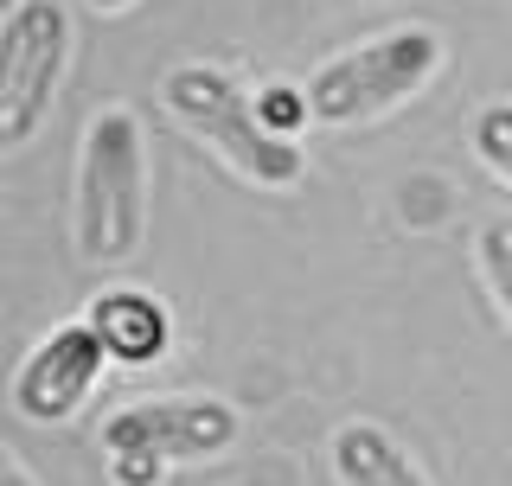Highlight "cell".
I'll use <instances>...</instances> for the list:
<instances>
[{
  "label": "cell",
  "mask_w": 512,
  "mask_h": 486,
  "mask_svg": "<svg viewBox=\"0 0 512 486\" xmlns=\"http://www.w3.org/2000/svg\"><path fill=\"white\" fill-rule=\"evenodd\" d=\"M0 486H39V480H32V474H26V467H20V461H13V455H7V448H0Z\"/></svg>",
  "instance_id": "obj_11"
},
{
  "label": "cell",
  "mask_w": 512,
  "mask_h": 486,
  "mask_svg": "<svg viewBox=\"0 0 512 486\" xmlns=\"http://www.w3.org/2000/svg\"><path fill=\"white\" fill-rule=\"evenodd\" d=\"M160 96H167L173 122H180L186 135H199L205 148H212L224 167L237 173V180L282 192V186H295L301 173H308L295 135L276 128L244 90L231 84V77L212 71V64H173L167 84H160Z\"/></svg>",
  "instance_id": "obj_1"
},
{
  "label": "cell",
  "mask_w": 512,
  "mask_h": 486,
  "mask_svg": "<svg viewBox=\"0 0 512 486\" xmlns=\"http://www.w3.org/2000/svg\"><path fill=\"white\" fill-rule=\"evenodd\" d=\"M90 7H103V13H122V7H135V0H90Z\"/></svg>",
  "instance_id": "obj_12"
},
{
  "label": "cell",
  "mask_w": 512,
  "mask_h": 486,
  "mask_svg": "<svg viewBox=\"0 0 512 486\" xmlns=\"http://www.w3.org/2000/svg\"><path fill=\"white\" fill-rule=\"evenodd\" d=\"M474 154L512 186V103H487L474 116Z\"/></svg>",
  "instance_id": "obj_10"
},
{
  "label": "cell",
  "mask_w": 512,
  "mask_h": 486,
  "mask_svg": "<svg viewBox=\"0 0 512 486\" xmlns=\"http://www.w3.org/2000/svg\"><path fill=\"white\" fill-rule=\"evenodd\" d=\"M333 480L340 486H429L423 467L378 423H340L333 429Z\"/></svg>",
  "instance_id": "obj_8"
},
{
  "label": "cell",
  "mask_w": 512,
  "mask_h": 486,
  "mask_svg": "<svg viewBox=\"0 0 512 486\" xmlns=\"http://www.w3.org/2000/svg\"><path fill=\"white\" fill-rule=\"evenodd\" d=\"M442 71V39L429 26H397L378 32V39L352 45V52L327 58L301 90V109L327 128H352V122H372L384 109L410 103L429 77Z\"/></svg>",
  "instance_id": "obj_3"
},
{
  "label": "cell",
  "mask_w": 512,
  "mask_h": 486,
  "mask_svg": "<svg viewBox=\"0 0 512 486\" xmlns=\"http://www.w3.org/2000/svg\"><path fill=\"white\" fill-rule=\"evenodd\" d=\"M71 64L64 0H20L0 26V148H20L52 116V96Z\"/></svg>",
  "instance_id": "obj_5"
},
{
  "label": "cell",
  "mask_w": 512,
  "mask_h": 486,
  "mask_svg": "<svg viewBox=\"0 0 512 486\" xmlns=\"http://www.w3.org/2000/svg\"><path fill=\"white\" fill-rule=\"evenodd\" d=\"M237 442V410L224 397H135L103 423V455L122 486H154L167 467L212 461Z\"/></svg>",
  "instance_id": "obj_4"
},
{
  "label": "cell",
  "mask_w": 512,
  "mask_h": 486,
  "mask_svg": "<svg viewBox=\"0 0 512 486\" xmlns=\"http://www.w3.org/2000/svg\"><path fill=\"white\" fill-rule=\"evenodd\" d=\"M84 320L96 327V339H103V352L116 365H154L173 339L167 307L154 295H141V288H109V295H96Z\"/></svg>",
  "instance_id": "obj_7"
},
{
  "label": "cell",
  "mask_w": 512,
  "mask_h": 486,
  "mask_svg": "<svg viewBox=\"0 0 512 486\" xmlns=\"http://www.w3.org/2000/svg\"><path fill=\"white\" fill-rule=\"evenodd\" d=\"M103 365H109V352H103L90 320H64L13 371V410L26 423H64V416L84 410V397L103 378Z\"/></svg>",
  "instance_id": "obj_6"
},
{
  "label": "cell",
  "mask_w": 512,
  "mask_h": 486,
  "mask_svg": "<svg viewBox=\"0 0 512 486\" xmlns=\"http://www.w3.org/2000/svg\"><path fill=\"white\" fill-rule=\"evenodd\" d=\"M480 275H487L493 307H500L506 327H512V224H506V218L480 231Z\"/></svg>",
  "instance_id": "obj_9"
},
{
  "label": "cell",
  "mask_w": 512,
  "mask_h": 486,
  "mask_svg": "<svg viewBox=\"0 0 512 486\" xmlns=\"http://www.w3.org/2000/svg\"><path fill=\"white\" fill-rule=\"evenodd\" d=\"M148 237V154L128 109H103L77 154V256L96 269L128 263Z\"/></svg>",
  "instance_id": "obj_2"
}]
</instances>
